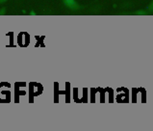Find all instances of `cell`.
<instances>
[{
    "mask_svg": "<svg viewBox=\"0 0 153 131\" xmlns=\"http://www.w3.org/2000/svg\"><path fill=\"white\" fill-rule=\"evenodd\" d=\"M62 1H63L64 5L65 7L71 9V10H72V11H78L82 8L79 4L75 1V0H62Z\"/></svg>",
    "mask_w": 153,
    "mask_h": 131,
    "instance_id": "1",
    "label": "cell"
},
{
    "mask_svg": "<svg viewBox=\"0 0 153 131\" xmlns=\"http://www.w3.org/2000/svg\"><path fill=\"white\" fill-rule=\"evenodd\" d=\"M30 15H33V16H35V15H36V13H35L34 11H31V13H30Z\"/></svg>",
    "mask_w": 153,
    "mask_h": 131,
    "instance_id": "6",
    "label": "cell"
},
{
    "mask_svg": "<svg viewBox=\"0 0 153 131\" xmlns=\"http://www.w3.org/2000/svg\"><path fill=\"white\" fill-rule=\"evenodd\" d=\"M6 11H7V8L6 7H3L0 9V16H4L6 14Z\"/></svg>",
    "mask_w": 153,
    "mask_h": 131,
    "instance_id": "4",
    "label": "cell"
},
{
    "mask_svg": "<svg viewBox=\"0 0 153 131\" xmlns=\"http://www.w3.org/2000/svg\"><path fill=\"white\" fill-rule=\"evenodd\" d=\"M7 1V0H0V4H3V3H5Z\"/></svg>",
    "mask_w": 153,
    "mask_h": 131,
    "instance_id": "5",
    "label": "cell"
},
{
    "mask_svg": "<svg viewBox=\"0 0 153 131\" xmlns=\"http://www.w3.org/2000/svg\"><path fill=\"white\" fill-rule=\"evenodd\" d=\"M147 12L149 13V14H153V0L150 2L149 6L147 7Z\"/></svg>",
    "mask_w": 153,
    "mask_h": 131,
    "instance_id": "3",
    "label": "cell"
},
{
    "mask_svg": "<svg viewBox=\"0 0 153 131\" xmlns=\"http://www.w3.org/2000/svg\"><path fill=\"white\" fill-rule=\"evenodd\" d=\"M149 13L147 12V10H139V11H136L134 13V15H138V16H146V15H148Z\"/></svg>",
    "mask_w": 153,
    "mask_h": 131,
    "instance_id": "2",
    "label": "cell"
}]
</instances>
